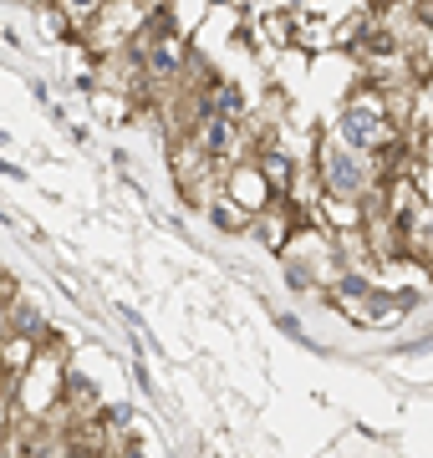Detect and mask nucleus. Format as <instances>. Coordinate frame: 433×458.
<instances>
[{
	"label": "nucleus",
	"instance_id": "nucleus-3",
	"mask_svg": "<svg viewBox=\"0 0 433 458\" xmlns=\"http://www.w3.org/2000/svg\"><path fill=\"white\" fill-rule=\"evenodd\" d=\"M0 336H11V301L0 295Z\"/></svg>",
	"mask_w": 433,
	"mask_h": 458
},
{
	"label": "nucleus",
	"instance_id": "nucleus-2",
	"mask_svg": "<svg viewBox=\"0 0 433 458\" xmlns=\"http://www.w3.org/2000/svg\"><path fill=\"white\" fill-rule=\"evenodd\" d=\"M215 219H219L225 229H245V225L255 219V214H245L240 204H230V199H219V204H215Z\"/></svg>",
	"mask_w": 433,
	"mask_h": 458
},
{
	"label": "nucleus",
	"instance_id": "nucleus-1",
	"mask_svg": "<svg viewBox=\"0 0 433 458\" xmlns=\"http://www.w3.org/2000/svg\"><path fill=\"white\" fill-rule=\"evenodd\" d=\"M56 393H67V377L56 372V361H36L31 372L21 377V423L26 418H47L56 412Z\"/></svg>",
	"mask_w": 433,
	"mask_h": 458
}]
</instances>
